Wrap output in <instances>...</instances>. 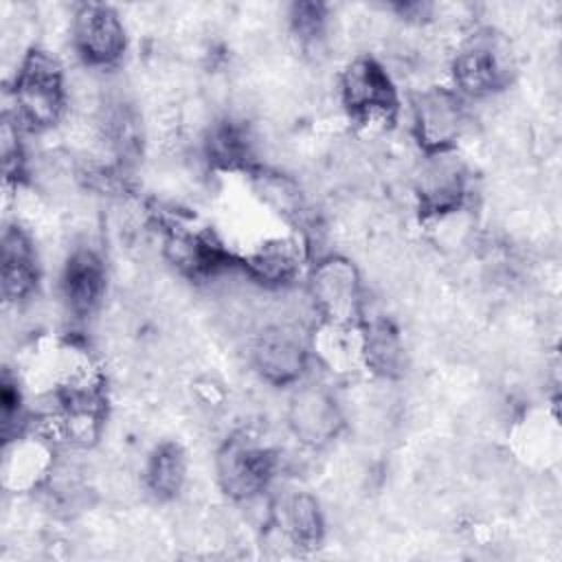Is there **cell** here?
<instances>
[{"mask_svg": "<svg viewBox=\"0 0 562 562\" xmlns=\"http://www.w3.org/2000/svg\"><path fill=\"white\" fill-rule=\"evenodd\" d=\"M450 70L459 94L481 99L501 92L514 75L509 42L494 29H476L459 44Z\"/></svg>", "mask_w": 562, "mask_h": 562, "instance_id": "7a4b0ae2", "label": "cell"}, {"mask_svg": "<svg viewBox=\"0 0 562 562\" xmlns=\"http://www.w3.org/2000/svg\"><path fill=\"white\" fill-rule=\"evenodd\" d=\"M415 195L422 215L430 220H441L463 209L468 171L454 149L426 154L415 176Z\"/></svg>", "mask_w": 562, "mask_h": 562, "instance_id": "52a82bcc", "label": "cell"}, {"mask_svg": "<svg viewBox=\"0 0 562 562\" xmlns=\"http://www.w3.org/2000/svg\"><path fill=\"white\" fill-rule=\"evenodd\" d=\"M362 336V364L384 378H393L402 371L404 349L397 329L384 318L360 321Z\"/></svg>", "mask_w": 562, "mask_h": 562, "instance_id": "2e32d148", "label": "cell"}, {"mask_svg": "<svg viewBox=\"0 0 562 562\" xmlns=\"http://www.w3.org/2000/svg\"><path fill=\"white\" fill-rule=\"evenodd\" d=\"M413 134L424 154L454 149L465 127V108L457 90L430 86L413 97Z\"/></svg>", "mask_w": 562, "mask_h": 562, "instance_id": "8992f818", "label": "cell"}, {"mask_svg": "<svg viewBox=\"0 0 562 562\" xmlns=\"http://www.w3.org/2000/svg\"><path fill=\"white\" fill-rule=\"evenodd\" d=\"M24 397L18 382V375H11L9 369L2 373L0 386V422H2V441L26 430L24 424Z\"/></svg>", "mask_w": 562, "mask_h": 562, "instance_id": "d6986e66", "label": "cell"}, {"mask_svg": "<svg viewBox=\"0 0 562 562\" xmlns=\"http://www.w3.org/2000/svg\"><path fill=\"white\" fill-rule=\"evenodd\" d=\"M307 292L321 323L360 325L362 283L349 259L338 255L318 259L310 272Z\"/></svg>", "mask_w": 562, "mask_h": 562, "instance_id": "5b68a950", "label": "cell"}, {"mask_svg": "<svg viewBox=\"0 0 562 562\" xmlns=\"http://www.w3.org/2000/svg\"><path fill=\"white\" fill-rule=\"evenodd\" d=\"M303 259L305 246L296 237H272L244 257L241 268L263 285H283L299 274Z\"/></svg>", "mask_w": 562, "mask_h": 562, "instance_id": "9a60e30c", "label": "cell"}, {"mask_svg": "<svg viewBox=\"0 0 562 562\" xmlns=\"http://www.w3.org/2000/svg\"><path fill=\"white\" fill-rule=\"evenodd\" d=\"M37 279V252L29 233L9 224L2 233V296L9 303H22L35 292Z\"/></svg>", "mask_w": 562, "mask_h": 562, "instance_id": "5bb4252c", "label": "cell"}, {"mask_svg": "<svg viewBox=\"0 0 562 562\" xmlns=\"http://www.w3.org/2000/svg\"><path fill=\"white\" fill-rule=\"evenodd\" d=\"M59 292L70 314L90 316L105 292V263L90 246H77L61 270Z\"/></svg>", "mask_w": 562, "mask_h": 562, "instance_id": "7c38bea8", "label": "cell"}, {"mask_svg": "<svg viewBox=\"0 0 562 562\" xmlns=\"http://www.w3.org/2000/svg\"><path fill=\"white\" fill-rule=\"evenodd\" d=\"M66 77L57 57L44 48H29L11 86V116L22 130L44 132L53 127L66 110Z\"/></svg>", "mask_w": 562, "mask_h": 562, "instance_id": "6da1fadb", "label": "cell"}, {"mask_svg": "<svg viewBox=\"0 0 562 562\" xmlns=\"http://www.w3.org/2000/svg\"><path fill=\"white\" fill-rule=\"evenodd\" d=\"M279 470V454L246 432L224 441L215 457L217 483L235 501H252L268 490Z\"/></svg>", "mask_w": 562, "mask_h": 562, "instance_id": "3957f363", "label": "cell"}, {"mask_svg": "<svg viewBox=\"0 0 562 562\" xmlns=\"http://www.w3.org/2000/svg\"><path fill=\"white\" fill-rule=\"evenodd\" d=\"M290 26L303 46L318 44L327 26V7L321 2H294L290 9Z\"/></svg>", "mask_w": 562, "mask_h": 562, "instance_id": "ffe728a7", "label": "cell"}, {"mask_svg": "<svg viewBox=\"0 0 562 562\" xmlns=\"http://www.w3.org/2000/svg\"><path fill=\"white\" fill-rule=\"evenodd\" d=\"M250 356L266 382L288 386L303 375L310 362V345L294 325H270L255 338Z\"/></svg>", "mask_w": 562, "mask_h": 562, "instance_id": "30bf717a", "label": "cell"}, {"mask_svg": "<svg viewBox=\"0 0 562 562\" xmlns=\"http://www.w3.org/2000/svg\"><path fill=\"white\" fill-rule=\"evenodd\" d=\"M187 481V454L180 443H158L145 465V487L158 498L169 501L180 494Z\"/></svg>", "mask_w": 562, "mask_h": 562, "instance_id": "ac0fdd59", "label": "cell"}, {"mask_svg": "<svg viewBox=\"0 0 562 562\" xmlns=\"http://www.w3.org/2000/svg\"><path fill=\"white\" fill-rule=\"evenodd\" d=\"M340 101L349 116L360 123H391L400 110V94L391 75L371 55H358L345 66Z\"/></svg>", "mask_w": 562, "mask_h": 562, "instance_id": "277c9868", "label": "cell"}, {"mask_svg": "<svg viewBox=\"0 0 562 562\" xmlns=\"http://www.w3.org/2000/svg\"><path fill=\"white\" fill-rule=\"evenodd\" d=\"M50 437L42 432L22 430L4 439L2 448V485L13 492H31L40 487L53 472Z\"/></svg>", "mask_w": 562, "mask_h": 562, "instance_id": "8fae6325", "label": "cell"}, {"mask_svg": "<svg viewBox=\"0 0 562 562\" xmlns=\"http://www.w3.org/2000/svg\"><path fill=\"white\" fill-rule=\"evenodd\" d=\"M209 162L220 169H248L252 167V138L235 121H217L209 127L204 138Z\"/></svg>", "mask_w": 562, "mask_h": 562, "instance_id": "e0dca14e", "label": "cell"}, {"mask_svg": "<svg viewBox=\"0 0 562 562\" xmlns=\"http://www.w3.org/2000/svg\"><path fill=\"white\" fill-rule=\"evenodd\" d=\"M70 40L77 57L90 68L114 66L125 53V26L110 4L88 2L77 7Z\"/></svg>", "mask_w": 562, "mask_h": 562, "instance_id": "ba28073f", "label": "cell"}, {"mask_svg": "<svg viewBox=\"0 0 562 562\" xmlns=\"http://www.w3.org/2000/svg\"><path fill=\"white\" fill-rule=\"evenodd\" d=\"M20 132H22V127L11 116H4L0 136H2V171H4L7 182H18L26 169Z\"/></svg>", "mask_w": 562, "mask_h": 562, "instance_id": "44dd1931", "label": "cell"}, {"mask_svg": "<svg viewBox=\"0 0 562 562\" xmlns=\"http://www.w3.org/2000/svg\"><path fill=\"white\" fill-rule=\"evenodd\" d=\"M272 527L299 551H310L325 536V520L318 501L307 492H290L272 503Z\"/></svg>", "mask_w": 562, "mask_h": 562, "instance_id": "4fadbf2b", "label": "cell"}, {"mask_svg": "<svg viewBox=\"0 0 562 562\" xmlns=\"http://www.w3.org/2000/svg\"><path fill=\"white\" fill-rule=\"evenodd\" d=\"M288 426L296 441L318 450L340 435L345 417L336 397L325 386L303 384L290 397Z\"/></svg>", "mask_w": 562, "mask_h": 562, "instance_id": "9c48e42d", "label": "cell"}]
</instances>
